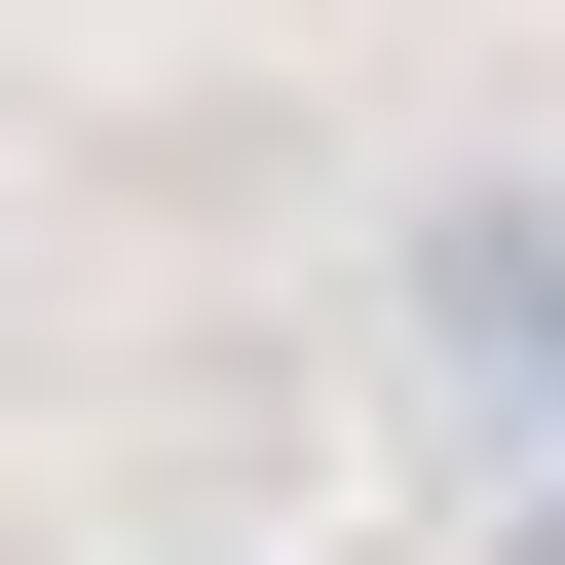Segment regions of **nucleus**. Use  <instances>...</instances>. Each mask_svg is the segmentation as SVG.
Masks as SVG:
<instances>
[{"label":"nucleus","instance_id":"1","mask_svg":"<svg viewBox=\"0 0 565 565\" xmlns=\"http://www.w3.org/2000/svg\"><path fill=\"white\" fill-rule=\"evenodd\" d=\"M377 340H415L452 452H565V189H415L377 226Z\"/></svg>","mask_w":565,"mask_h":565},{"label":"nucleus","instance_id":"2","mask_svg":"<svg viewBox=\"0 0 565 565\" xmlns=\"http://www.w3.org/2000/svg\"><path fill=\"white\" fill-rule=\"evenodd\" d=\"M452 565H565V452H490V527H452Z\"/></svg>","mask_w":565,"mask_h":565}]
</instances>
